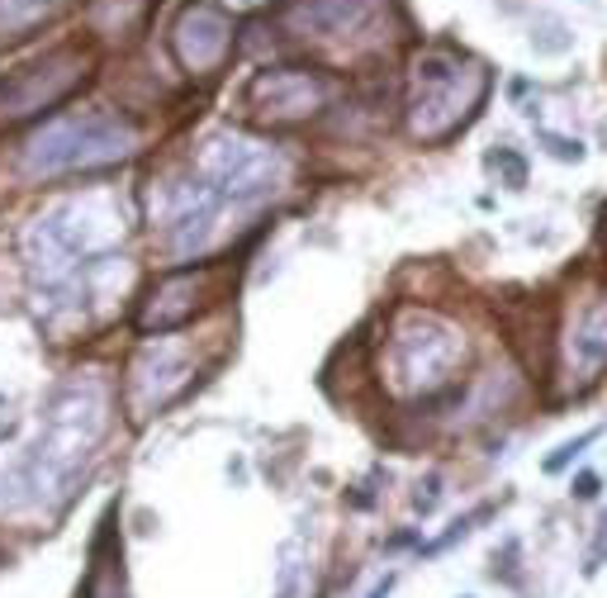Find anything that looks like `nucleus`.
Instances as JSON below:
<instances>
[{"instance_id":"f03ea898","label":"nucleus","mask_w":607,"mask_h":598,"mask_svg":"<svg viewBox=\"0 0 607 598\" xmlns=\"http://www.w3.org/2000/svg\"><path fill=\"white\" fill-rule=\"evenodd\" d=\"M598 485H603V480H598L593 470H583L579 480H574V494H579V499H593V494H598Z\"/></svg>"},{"instance_id":"f257e3e1","label":"nucleus","mask_w":607,"mask_h":598,"mask_svg":"<svg viewBox=\"0 0 607 598\" xmlns=\"http://www.w3.org/2000/svg\"><path fill=\"white\" fill-rule=\"evenodd\" d=\"M593 437H598V428H593V433H583V437H574V442H565V446L555 451L551 461H546V470H565V465L574 461V456H579V451L588 446V442H593Z\"/></svg>"}]
</instances>
